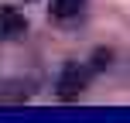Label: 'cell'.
Wrapping results in <instances>:
<instances>
[{
    "label": "cell",
    "mask_w": 130,
    "mask_h": 123,
    "mask_svg": "<svg viewBox=\"0 0 130 123\" xmlns=\"http://www.w3.org/2000/svg\"><path fill=\"white\" fill-rule=\"evenodd\" d=\"M89 79H92V68L86 62H69L62 68V75H58V99H65V103H72V99H79L86 89H89Z\"/></svg>",
    "instance_id": "cell-1"
},
{
    "label": "cell",
    "mask_w": 130,
    "mask_h": 123,
    "mask_svg": "<svg viewBox=\"0 0 130 123\" xmlns=\"http://www.w3.org/2000/svg\"><path fill=\"white\" fill-rule=\"evenodd\" d=\"M0 31H4V38H21V34L27 31V17L17 10V7H0Z\"/></svg>",
    "instance_id": "cell-2"
},
{
    "label": "cell",
    "mask_w": 130,
    "mask_h": 123,
    "mask_svg": "<svg viewBox=\"0 0 130 123\" xmlns=\"http://www.w3.org/2000/svg\"><path fill=\"white\" fill-rule=\"evenodd\" d=\"M27 99H31L27 82H4L0 85V103H27Z\"/></svg>",
    "instance_id": "cell-3"
},
{
    "label": "cell",
    "mask_w": 130,
    "mask_h": 123,
    "mask_svg": "<svg viewBox=\"0 0 130 123\" xmlns=\"http://www.w3.org/2000/svg\"><path fill=\"white\" fill-rule=\"evenodd\" d=\"M86 0H52V14L55 17H75V14H82Z\"/></svg>",
    "instance_id": "cell-4"
},
{
    "label": "cell",
    "mask_w": 130,
    "mask_h": 123,
    "mask_svg": "<svg viewBox=\"0 0 130 123\" xmlns=\"http://www.w3.org/2000/svg\"><path fill=\"white\" fill-rule=\"evenodd\" d=\"M110 62H113V51H103V48H99V51L92 55V65H89V68L92 72H103V68H110Z\"/></svg>",
    "instance_id": "cell-5"
}]
</instances>
